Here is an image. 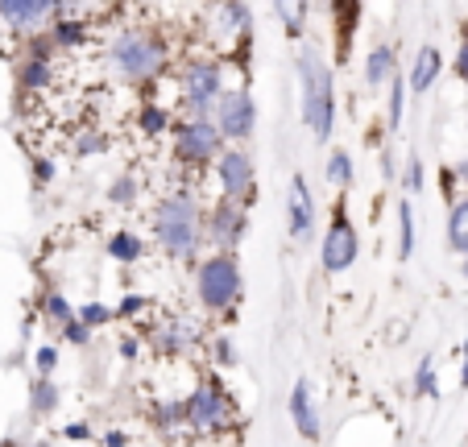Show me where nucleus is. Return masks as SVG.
Listing matches in <instances>:
<instances>
[{"mask_svg": "<svg viewBox=\"0 0 468 447\" xmlns=\"http://www.w3.org/2000/svg\"><path fill=\"white\" fill-rule=\"evenodd\" d=\"M170 124H175V116H170L166 104H142L137 108V129L145 133V137H162V133H170Z\"/></svg>", "mask_w": 468, "mask_h": 447, "instance_id": "27", "label": "nucleus"}, {"mask_svg": "<svg viewBox=\"0 0 468 447\" xmlns=\"http://www.w3.org/2000/svg\"><path fill=\"white\" fill-rule=\"evenodd\" d=\"M440 75H443V54H440V46H419L415 62H410V75H407L410 96H423V91H431Z\"/></svg>", "mask_w": 468, "mask_h": 447, "instance_id": "19", "label": "nucleus"}, {"mask_svg": "<svg viewBox=\"0 0 468 447\" xmlns=\"http://www.w3.org/2000/svg\"><path fill=\"white\" fill-rule=\"evenodd\" d=\"M54 17V0H0V26L13 34H42Z\"/></svg>", "mask_w": 468, "mask_h": 447, "instance_id": "14", "label": "nucleus"}, {"mask_svg": "<svg viewBox=\"0 0 468 447\" xmlns=\"http://www.w3.org/2000/svg\"><path fill=\"white\" fill-rule=\"evenodd\" d=\"M104 62L124 88H154L170 70V46L150 26H121L108 34Z\"/></svg>", "mask_w": 468, "mask_h": 447, "instance_id": "1", "label": "nucleus"}, {"mask_svg": "<svg viewBox=\"0 0 468 447\" xmlns=\"http://www.w3.org/2000/svg\"><path fill=\"white\" fill-rule=\"evenodd\" d=\"M150 340L162 357H186V352H195L204 344V327L186 315H175V319H162V324L154 327Z\"/></svg>", "mask_w": 468, "mask_h": 447, "instance_id": "13", "label": "nucleus"}, {"mask_svg": "<svg viewBox=\"0 0 468 447\" xmlns=\"http://www.w3.org/2000/svg\"><path fill=\"white\" fill-rule=\"evenodd\" d=\"M100 149H108L104 133H83V137L75 141V154H80V158H91V154H100Z\"/></svg>", "mask_w": 468, "mask_h": 447, "instance_id": "36", "label": "nucleus"}, {"mask_svg": "<svg viewBox=\"0 0 468 447\" xmlns=\"http://www.w3.org/2000/svg\"><path fill=\"white\" fill-rule=\"evenodd\" d=\"M150 422L162 431V435H175L178 427H186V419H183V398H175V402H158V406H154V414H150Z\"/></svg>", "mask_w": 468, "mask_h": 447, "instance_id": "30", "label": "nucleus"}, {"mask_svg": "<svg viewBox=\"0 0 468 447\" xmlns=\"http://www.w3.org/2000/svg\"><path fill=\"white\" fill-rule=\"evenodd\" d=\"M286 229H291L294 240H307L315 232V195H311L303 175H294L291 191H286Z\"/></svg>", "mask_w": 468, "mask_h": 447, "instance_id": "15", "label": "nucleus"}, {"mask_svg": "<svg viewBox=\"0 0 468 447\" xmlns=\"http://www.w3.org/2000/svg\"><path fill=\"white\" fill-rule=\"evenodd\" d=\"M207 37L220 46L224 54H237L253 37V13L245 0H212L207 5Z\"/></svg>", "mask_w": 468, "mask_h": 447, "instance_id": "9", "label": "nucleus"}, {"mask_svg": "<svg viewBox=\"0 0 468 447\" xmlns=\"http://www.w3.org/2000/svg\"><path fill=\"white\" fill-rule=\"evenodd\" d=\"M100 439H104V443H112V447L133 443V435H129V431H104V435H100Z\"/></svg>", "mask_w": 468, "mask_h": 447, "instance_id": "43", "label": "nucleus"}, {"mask_svg": "<svg viewBox=\"0 0 468 447\" xmlns=\"http://www.w3.org/2000/svg\"><path fill=\"white\" fill-rule=\"evenodd\" d=\"M324 178H327V186H332V191H348V186H353V178H356L353 154H348V149H332V154H327V162H324Z\"/></svg>", "mask_w": 468, "mask_h": 447, "instance_id": "23", "label": "nucleus"}, {"mask_svg": "<svg viewBox=\"0 0 468 447\" xmlns=\"http://www.w3.org/2000/svg\"><path fill=\"white\" fill-rule=\"evenodd\" d=\"M142 191H145V183H142V175H116L112 178V186H108V195L104 199L112 203V208H121V211H133L137 203H142Z\"/></svg>", "mask_w": 468, "mask_h": 447, "instance_id": "22", "label": "nucleus"}, {"mask_svg": "<svg viewBox=\"0 0 468 447\" xmlns=\"http://www.w3.org/2000/svg\"><path fill=\"white\" fill-rule=\"evenodd\" d=\"M460 270H464V282H468V253H464V265H460Z\"/></svg>", "mask_w": 468, "mask_h": 447, "instance_id": "47", "label": "nucleus"}, {"mask_svg": "<svg viewBox=\"0 0 468 447\" xmlns=\"http://www.w3.org/2000/svg\"><path fill=\"white\" fill-rule=\"evenodd\" d=\"M108 9V0H54V17H75V21H96Z\"/></svg>", "mask_w": 468, "mask_h": 447, "instance_id": "29", "label": "nucleus"}, {"mask_svg": "<svg viewBox=\"0 0 468 447\" xmlns=\"http://www.w3.org/2000/svg\"><path fill=\"white\" fill-rule=\"evenodd\" d=\"M183 419H186V431H195V435H224V431L237 427L240 414L229 389L216 378H204L183 398Z\"/></svg>", "mask_w": 468, "mask_h": 447, "instance_id": "6", "label": "nucleus"}, {"mask_svg": "<svg viewBox=\"0 0 468 447\" xmlns=\"http://www.w3.org/2000/svg\"><path fill=\"white\" fill-rule=\"evenodd\" d=\"M229 88V70L216 54H191L178 67V104L186 112H204L212 116V104L220 100V91Z\"/></svg>", "mask_w": 468, "mask_h": 447, "instance_id": "7", "label": "nucleus"}, {"mask_svg": "<svg viewBox=\"0 0 468 447\" xmlns=\"http://www.w3.org/2000/svg\"><path fill=\"white\" fill-rule=\"evenodd\" d=\"M398 75V54L389 42H378L369 46V54H365V67H361V80L369 91H386V83Z\"/></svg>", "mask_w": 468, "mask_h": 447, "instance_id": "18", "label": "nucleus"}, {"mask_svg": "<svg viewBox=\"0 0 468 447\" xmlns=\"http://www.w3.org/2000/svg\"><path fill=\"white\" fill-rule=\"evenodd\" d=\"M220 149H224V137H220L212 116L186 112L183 121L170 124V158H175L183 170H207Z\"/></svg>", "mask_w": 468, "mask_h": 447, "instance_id": "5", "label": "nucleus"}, {"mask_svg": "<svg viewBox=\"0 0 468 447\" xmlns=\"http://www.w3.org/2000/svg\"><path fill=\"white\" fill-rule=\"evenodd\" d=\"M212 121L220 129L224 141L232 145H245L249 137L257 133V100L249 91V83H237V88H224L220 100L212 104Z\"/></svg>", "mask_w": 468, "mask_h": 447, "instance_id": "8", "label": "nucleus"}, {"mask_svg": "<svg viewBox=\"0 0 468 447\" xmlns=\"http://www.w3.org/2000/svg\"><path fill=\"white\" fill-rule=\"evenodd\" d=\"M245 237H249V203L220 195V199L204 211V240H212L216 249L237 253V249L245 245Z\"/></svg>", "mask_w": 468, "mask_h": 447, "instance_id": "10", "label": "nucleus"}, {"mask_svg": "<svg viewBox=\"0 0 468 447\" xmlns=\"http://www.w3.org/2000/svg\"><path fill=\"white\" fill-rule=\"evenodd\" d=\"M212 357H216V365H237V344L229 340V335H216L212 340Z\"/></svg>", "mask_w": 468, "mask_h": 447, "instance_id": "37", "label": "nucleus"}, {"mask_svg": "<svg viewBox=\"0 0 468 447\" xmlns=\"http://www.w3.org/2000/svg\"><path fill=\"white\" fill-rule=\"evenodd\" d=\"M415 394L419 398H435L440 394V373H435V357L427 352L423 360H419V368H415Z\"/></svg>", "mask_w": 468, "mask_h": 447, "instance_id": "32", "label": "nucleus"}, {"mask_svg": "<svg viewBox=\"0 0 468 447\" xmlns=\"http://www.w3.org/2000/svg\"><path fill=\"white\" fill-rule=\"evenodd\" d=\"M54 365H58V348H54V344H42V348L34 352V368H37V373H46V378H50V373H54Z\"/></svg>", "mask_w": 468, "mask_h": 447, "instance_id": "38", "label": "nucleus"}, {"mask_svg": "<svg viewBox=\"0 0 468 447\" xmlns=\"http://www.w3.org/2000/svg\"><path fill=\"white\" fill-rule=\"evenodd\" d=\"M37 307H42V315H46V324H67V319L75 315V307L71 303H67V294H62V290H46L42 294V303H37Z\"/></svg>", "mask_w": 468, "mask_h": 447, "instance_id": "31", "label": "nucleus"}, {"mask_svg": "<svg viewBox=\"0 0 468 447\" xmlns=\"http://www.w3.org/2000/svg\"><path fill=\"white\" fill-rule=\"evenodd\" d=\"M423 178H427V170H423V158L419 154H410L407 158V170H402V191H423Z\"/></svg>", "mask_w": 468, "mask_h": 447, "instance_id": "35", "label": "nucleus"}, {"mask_svg": "<svg viewBox=\"0 0 468 447\" xmlns=\"http://www.w3.org/2000/svg\"><path fill=\"white\" fill-rule=\"evenodd\" d=\"M407 96H410V88L402 83V75H394V80L386 83V129L389 133H398L402 129V112H407Z\"/></svg>", "mask_w": 468, "mask_h": 447, "instance_id": "26", "label": "nucleus"}, {"mask_svg": "<svg viewBox=\"0 0 468 447\" xmlns=\"http://www.w3.org/2000/svg\"><path fill=\"white\" fill-rule=\"evenodd\" d=\"M75 315H80L91 332H96V327H104V324H112V307H104V303H83Z\"/></svg>", "mask_w": 468, "mask_h": 447, "instance_id": "34", "label": "nucleus"}, {"mask_svg": "<svg viewBox=\"0 0 468 447\" xmlns=\"http://www.w3.org/2000/svg\"><path fill=\"white\" fill-rule=\"evenodd\" d=\"M452 175H456V183H468V162H460V166L452 170Z\"/></svg>", "mask_w": 468, "mask_h": 447, "instance_id": "46", "label": "nucleus"}, {"mask_svg": "<svg viewBox=\"0 0 468 447\" xmlns=\"http://www.w3.org/2000/svg\"><path fill=\"white\" fill-rule=\"evenodd\" d=\"M121 352H124V360H137V352H142V340H121Z\"/></svg>", "mask_w": 468, "mask_h": 447, "instance_id": "44", "label": "nucleus"}, {"mask_svg": "<svg viewBox=\"0 0 468 447\" xmlns=\"http://www.w3.org/2000/svg\"><path fill=\"white\" fill-rule=\"evenodd\" d=\"M54 83V46H50V37L42 42V50H26L21 54V62H17V88L21 91H46Z\"/></svg>", "mask_w": 468, "mask_h": 447, "instance_id": "16", "label": "nucleus"}, {"mask_svg": "<svg viewBox=\"0 0 468 447\" xmlns=\"http://www.w3.org/2000/svg\"><path fill=\"white\" fill-rule=\"evenodd\" d=\"M291 422L294 431H299V439H307V443H319L324 439V427H319V406H315V394H311V381L299 378L291 386Z\"/></svg>", "mask_w": 468, "mask_h": 447, "instance_id": "17", "label": "nucleus"}, {"mask_svg": "<svg viewBox=\"0 0 468 447\" xmlns=\"http://www.w3.org/2000/svg\"><path fill=\"white\" fill-rule=\"evenodd\" d=\"M145 311V298L142 294H124V303L112 311V315H142Z\"/></svg>", "mask_w": 468, "mask_h": 447, "instance_id": "40", "label": "nucleus"}, {"mask_svg": "<svg viewBox=\"0 0 468 447\" xmlns=\"http://www.w3.org/2000/svg\"><path fill=\"white\" fill-rule=\"evenodd\" d=\"M154 245L170 257V261H191L204 249V208L191 195V186H178L154 208Z\"/></svg>", "mask_w": 468, "mask_h": 447, "instance_id": "3", "label": "nucleus"}, {"mask_svg": "<svg viewBox=\"0 0 468 447\" xmlns=\"http://www.w3.org/2000/svg\"><path fill=\"white\" fill-rule=\"evenodd\" d=\"M104 253L112 257L116 265H137L145 257V240L137 237L133 229H116V232H108V240H104Z\"/></svg>", "mask_w": 468, "mask_h": 447, "instance_id": "20", "label": "nucleus"}, {"mask_svg": "<svg viewBox=\"0 0 468 447\" xmlns=\"http://www.w3.org/2000/svg\"><path fill=\"white\" fill-rule=\"evenodd\" d=\"M294 75H299L303 124H307L311 141L327 145L332 133H336V75L319 54V46L307 42V37H299V50H294Z\"/></svg>", "mask_w": 468, "mask_h": 447, "instance_id": "2", "label": "nucleus"}, {"mask_svg": "<svg viewBox=\"0 0 468 447\" xmlns=\"http://www.w3.org/2000/svg\"><path fill=\"white\" fill-rule=\"evenodd\" d=\"M216 170V183H220V195H229V199H253L257 191V162L253 154H249L245 145H232V141H224V149L216 154L212 162Z\"/></svg>", "mask_w": 468, "mask_h": 447, "instance_id": "11", "label": "nucleus"}, {"mask_svg": "<svg viewBox=\"0 0 468 447\" xmlns=\"http://www.w3.org/2000/svg\"><path fill=\"white\" fill-rule=\"evenodd\" d=\"M58 402H62V389L54 386L46 373H37L34 386H29V414H34V419H50V414L58 410Z\"/></svg>", "mask_w": 468, "mask_h": 447, "instance_id": "21", "label": "nucleus"}, {"mask_svg": "<svg viewBox=\"0 0 468 447\" xmlns=\"http://www.w3.org/2000/svg\"><path fill=\"white\" fill-rule=\"evenodd\" d=\"M62 439H75V443H83V439H91V427H88V422H67V427H62Z\"/></svg>", "mask_w": 468, "mask_h": 447, "instance_id": "41", "label": "nucleus"}, {"mask_svg": "<svg viewBox=\"0 0 468 447\" xmlns=\"http://www.w3.org/2000/svg\"><path fill=\"white\" fill-rule=\"evenodd\" d=\"M34 178H37V183H50V178H54V162L50 158H37L34 162Z\"/></svg>", "mask_w": 468, "mask_h": 447, "instance_id": "42", "label": "nucleus"}, {"mask_svg": "<svg viewBox=\"0 0 468 447\" xmlns=\"http://www.w3.org/2000/svg\"><path fill=\"white\" fill-rule=\"evenodd\" d=\"M240 298H245V270H240L237 253L216 249L212 257L195 265V303L207 315H229L240 307Z\"/></svg>", "mask_w": 468, "mask_h": 447, "instance_id": "4", "label": "nucleus"}, {"mask_svg": "<svg viewBox=\"0 0 468 447\" xmlns=\"http://www.w3.org/2000/svg\"><path fill=\"white\" fill-rule=\"evenodd\" d=\"M452 70L460 75V83H468V37L456 46V59H452Z\"/></svg>", "mask_w": 468, "mask_h": 447, "instance_id": "39", "label": "nucleus"}, {"mask_svg": "<svg viewBox=\"0 0 468 447\" xmlns=\"http://www.w3.org/2000/svg\"><path fill=\"white\" fill-rule=\"evenodd\" d=\"M274 13L278 21L286 26V34L299 42L307 34V21H311V0H274Z\"/></svg>", "mask_w": 468, "mask_h": 447, "instance_id": "24", "label": "nucleus"}, {"mask_svg": "<svg viewBox=\"0 0 468 447\" xmlns=\"http://www.w3.org/2000/svg\"><path fill=\"white\" fill-rule=\"evenodd\" d=\"M398 257L402 261L415 257V208H410V199H398Z\"/></svg>", "mask_w": 468, "mask_h": 447, "instance_id": "28", "label": "nucleus"}, {"mask_svg": "<svg viewBox=\"0 0 468 447\" xmlns=\"http://www.w3.org/2000/svg\"><path fill=\"white\" fill-rule=\"evenodd\" d=\"M319 257H324V270L327 273H348L361 257V232L356 224L348 219V211H332V224L324 229V245H319Z\"/></svg>", "mask_w": 468, "mask_h": 447, "instance_id": "12", "label": "nucleus"}, {"mask_svg": "<svg viewBox=\"0 0 468 447\" xmlns=\"http://www.w3.org/2000/svg\"><path fill=\"white\" fill-rule=\"evenodd\" d=\"M448 249L468 253V195L452 199V208H448Z\"/></svg>", "mask_w": 468, "mask_h": 447, "instance_id": "25", "label": "nucleus"}, {"mask_svg": "<svg viewBox=\"0 0 468 447\" xmlns=\"http://www.w3.org/2000/svg\"><path fill=\"white\" fill-rule=\"evenodd\" d=\"M58 332H62V340L71 344V348H88V344H91V327L83 324L80 315H71L67 324H58Z\"/></svg>", "mask_w": 468, "mask_h": 447, "instance_id": "33", "label": "nucleus"}, {"mask_svg": "<svg viewBox=\"0 0 468 447\" xmlns=\"http://www.w3.org/2000/svg\"><path fill=\"white\" fill-rule=\"evenodd\" d=\"M460 389H468V344H464V365H460Z\"/></svg>", "mask_w": 468, "mask_h": 447, "instance_id": "45", "label": "nucleus"}]
</instances>
